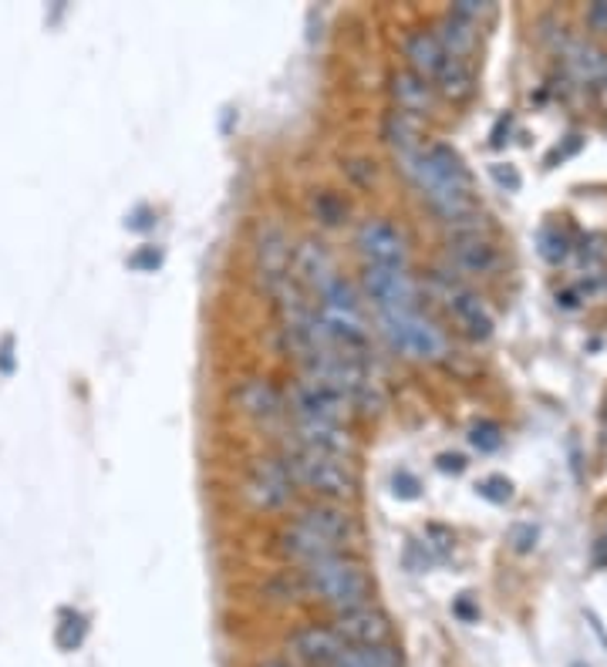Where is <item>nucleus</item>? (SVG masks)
<instances>
[{
  "label": "nucleus",
  "instance_id": "39448f33",
  "mask_svg": "<svg viewBox=\"0 0 607 667\" xmlns=\"http://www.w3.org/2000/svg\"><path fill=\"white\" fill-rule=\"evenodd\" d=\"M432 291L438 294V300L446 304V310L453 314V320L463 327V334L469 341H476V345H483V341H489L492 338V314L486 310V304L473 294V291H466L463 284H456L449 273H435L432 276Z\"/></svg>",
  "mask_w": 607,
  "mask_h": 667
},
{
  "label": "nucleus",
  "instance_id": "79ce46f5",
  "mask_svg": "<svg viewBox=\"0 0 607 667\" xmlns=\"http://www.w3.org/2000/svg\"><path fill=\"white\" fill-rule=\"evenodd\" d=\"M257 667H294V664H288V660H281V657H267V660H260Z\"/></svg>",
  "mask_w": 607,
  "mask_h": 667
},
{
  "label": "nucleus",
  "instance_id": "7c9ffc66",
  "mask_svg": "<svg viewBox=\"0 0 607 667\" xmlns=\"http://www.w3.org/2000/svg\"><path fill=\"white\" fill-rule=\"evenodd\" d=\"M489 176L496 179V186H503L507 193H517V189L523 186L520 173L513 170V165H507V162H492V165H489Z\"/></svg>",
  "mask_w": 607,
  "mask_h": 667
},
{
  "label": "nucleus",
  "instance_id": "bb28decb",
  "mask_svg": "<svg viewBox=\"0 0 607 667\" xmlns=\"http://www.w3.org/2000/svg\"><path fill=\"white\" fill-rule=\"evenodd\" d=\"M314 216H317V222H324V227H342V222L348 219V203L335 193H317L314 196Z\"/></svg>",
  "mask_w": 607,
  "mask_h": 667
},
{
  "label": "nucleus",
  "instance_id": "58836bf2",
  "mask_svg": "<svg viewBox=\"0 0 607 667\" xmlns=\"http://www.w3.org/2000/svg\"><path fill=\"white\" fill-rule=\"evenodd\" d=\"M14 371V338L0 341V374H11Z\"/></svg>",
  "mask_w": 607,
  "mask_h": 667
},
{
  "label": "nucleus",
  "instance_id": "2f4dec72",
  "mask_svg": "<svg viewBox=\"0 0 607 667\" xmlns=\"http://www.w3.org/2000/svg\"><path fill=\"white\" fill-rule=\"evenodd\" d=\"M129 266L139 270V273H155V270L162 266V250H155V247H142L139 253L129 256Z\"/></svg>",
  "mask_w": 607,
  "mask_h": 667
},
{
  "label": "nucleus",
  "instance_id": "ddd939ff",
  "mask_svg": "<svg viewBox=\"0 0 607 667\" xmlns=\"http://www.w3.org/2000/svg\"><path fill=\"white\" fill-rule=\"evenodd\" d=\"M338 276V263L330 256V250L321 240H304L294 247V263H291V281L301 291L321 294L330 281Z\"/></svg>",
  "mask_w": 607,
  "mask_h": 667
},
{
  "label": "nucleus",
  "instance_id": "b1692460",
  "mask_svg": "<svg viewBox=\"0 0 607 667\" xmlns=\"http://www.w3.org/2000/svg\"><path fill=\"white\" fill-rule=\"evenodd\" d=\"M335 667H405L399 650L389 647H348Z\"/></svg>",
  "mask_w": 607,
  "mask_h": 667
},
{
  "label": "nucleus",
  "instance_id": "1a4fd4ad",
  "mask_svg": "<svg viewBox=\"0 0 607 667\" xmlns=\"http://www.w3.org/2000/svg\"><path fill=\"white\" fill-rule=\"evenodd\" d=\"M253 263L260 284L273 294L281 284L291 281V263H294V247L291 237L284 233L281 222H263L253 240Z\"/></svg>",
  "mask_w": 607,
  "mask_h": 667
},
{
  "label": "nucleus",
  "instance_id": "f03ea898",
  "mask_svg": "<svg viewBox=\"0 0 607 667\" xmlns=\"http://www.w3.org/2000/svg\"><path fill=\"white\" fill-rule=\"evenodd\" d=\"M297 583L307 597L321 600L324 606L335 610V614L351 610V606H361V603H371V593H375L368 570L358 560H351L348 553L324 556V560L301 567Z\"/></svg>",
  "mask_w": 607,
  "mask_h": 667
},
{
  "label": "nucleus",
  "instance_id": "a878e982",
  "mask_svg": "<svg viewBox=\"0 0 607 667\" xmlns=\"http://www.w3.org/2000/svg\"><path fill=\"white\" fill-rule=\"evenodd\" d=\"M88 634V617L78 614V610H62V621L54 627V641H58L62 650H78L85 644Z\"/></svg>",
  "mask_w": 607,
  "mask_h": 667
},
{
  "label": "nucleus",
  "instance_id": "f3484780",
  "mask_svg": "<svg viewBox=\"0 0 607 667\" xmlns=\"http://www.w3.org/2000/svg\"><path fill=\"white\" fill-rule=\"evenodd\" d=\"M234 402L240 405V412L253 422H273L288 412V402L284 395L273 387L267 378H247L237 392H234Z\"/></svg>",
  "mask_w": 607,
  "mask_h": 667
},
{
  "label": "nucleus",
  "instance_id": "dca6fc26",
  "mask_svg": "<svg viewBox=\"0 0 607 667\" xmlns=\"http://www.w3.org/2000/svg\"><path fill=\"white\" fill-rule=\"evenodd\" d=\"M402 54H405V62H409V72L419 75L429 85L438 78V72H443L446 62H449V54H446L443 44H438L435 31H412V34H405Z\"/></svg>",
  "mask_w": 607,
  "mask_h": 667
},
{
  "label": "nucleus",
  "instance_id": "5701e85b",
  "mask_svg": "<svg viewBox=\"0 0 607 667\" xmlns=\"http://www.w3.org/2000/svg\"><path fill=\"white\" fill-rule=\"evenodd\" d=\"M435 37H438V44L446 47L449 58H459V62H469V54L476 47V28L466 24V21H459V18H453V14L443 24H438Z\"/></svg>",
  "mask_w": 607,
  "mask_h": 667
},
{
  "label": "nucleus",
  "instance_id": "a211bd4d",
  "mask_svg": "<svg viewBox=\"0 0 607 667\" xmlns=\"http://www.w3.org/2000/svg\"><path fill=\"white\" fill-rule=\"evenodd\" d=\"M301 520L307 523V526H314L330 546H338L342 553L358 539V523H355V516H348L342 506H335V503H317V506H307L304 513H301Z\"/></svg>",
  "mask_w": 607,
  "mask_h": 667
},
{
  "label": "nucleus",
  "instance_id": "ea45409f",
  "mask_svg": "<svg viewBox=\"0 0 607 667\" xmlns=\"http://www.w3.org/2000/svg\"><path fill=\"white\" fill-rule=\"evenodd\" d=\"M453 614H456V617H463L466 624H473V621L479 617V610L469 603V597H459V600H456V606H453Z\"/></svg>",
  "mask_w": 607,
  "mask_h": 667
},
{
  "label": "nucleus",
  "instance_id": "72a5a7b5",
  "mask_svg": "<svg viewBox=\"0 0 607 667\" xmlns=\"http://www.w3.org/2000/svg\"><path fill=\"white\" fill-rule=\"evenodd\" d=\"M536 526L533 523H520V526H513V533H510V543H513V549L517 553H530L533 546H536Z\"/></svg>",
  "mask_w": 607,
  "mask_h": 667
},
{
  "label": "nucleus",
  "instance_id": "f257e3e1",
  "mask_svg": "<svg viewBox=\"0 0 607 667\" xmlns=\"http://www.w3.org/2000/svg\"><path fill=\"white\" fill-rule=\"evenodd\" d=\"M402 170L409 173V179L419 186V193L425 196V203L443 216V222H449L476 212L473 203V176L466 170L463 155L446 145V142H432L422 145L412 158L402 162Z\"/></svg>",
  "mask_w": 607,
  "mask_h": 667
},
{
  "label": "nucleus",
  "instance_id": "c756f323",
  "mask_svg": "<svg viewBox=\"0 0 607 667\" xmlns=\"http://www.w3.org/2000/svg\"><path fill=\"white\" fill-rule=\"evenodd\" d=\"M449 14L459 18V21H466V24H473L479 31V24L486 18H492V4H486V0H459V4H453Z\"/></svg>",
  "mask_w": 607,
  "mask_h": 667
},
{
  "label": "nucleus",
  "instance_id": "c9c22d12",
  "mask_svg": "<svg viewBox=\"0 0 607 667\" xmlns=\"http://www.w3.org/2000/svg\"><path fill=\"white\" fill-rule=\"evenodd\" d=\"M587 28L594 34H607V0H594V4L587 8Z\"/></svg>",
  "mask_w": 607,
  "mask_h": 667
},
{
  "label": "nucleus",
  "instance_id": "20e7f679",
  "mask_svg": "<svg viewBox=\"0 0 607 667\" xmlns=\"http://www.w3.org/2000/svg\"><path fill=\"white\" fill-rule=\"evenodd\" d=\"M381 320V334L389 338V345L415 361H443L449 345L446 334L438 330L429 317H422V310H399V314H378Z\"/></svg>",
  "mask_w": 607,
  "mask_h": 667
},
{
  "label": "nucleus",
  "instance_id": "2eb2a0df",
  "mask_svg": "<svg viewBox=\"0 0 607 667\" xmlns=\"http://www.w3.org/2000/svg\"><path fill=\"white\" fill-rule=\"evenodd\" d=\"M278 543H281V553L288 556V560H294L297 567H307V564H314V560H324V556H338V553H342L338 546H330L314 526H307L301 516L291 520V523L281 529Z\"/></svg>",
  "mask_w": 607,
  "mask_h": 667
},
{
  "label": "nucleus",
  "instance_id": "7ed1b4c3",
  "mask_svg": "<svg viewBox=\"0 0 607 667\" xmlns=\"http://www.w3.org/2000/svg\"><path fill=\"white\" fill-rule=\"evenodd\" d=\"M294 485H304L307 492H314L321 503H351L358 495V472L351 466V459H338V456H321L311 449H301V445H291V452L284 459Z\"/></svg>",
  "mask_w": 607,
  "mask_h": 667
},
{
  "label": "nucleus",
  "instance_id": "c85d7f7f",
  "mask_svg": "<svg viewBox=\"0 0 607 667\" xmlns=\"http://www.w3.org/2000/svg\"><path fill=\"white\" fill-rule=\"evenodd\" d=\"M476 492L486 499V503H492V506H507L510 499H513V482L507 475H486L476 485Z\"/></svg>",
  "mask_w": 607,
  "mask_h": 667
},
{
  "label": "nucleus",
  "instance_id": "423d86ee",
  "mask_svg": "<svg viewBox=\"0 0 607 667\" xmlns=\"http://www.w3.org/2000/svg\"><path fill=\"white\" fill-rule=\"evenodd\" d=\"M243 499L260 513H278L294 499V479L284 459H253L243 479Z\"/></svg>",
  "mask_w": 607,
  "mask_h": 667
},
{
  "label": "nucleus",
  "instance_id": "cd10ccee",
  "mask_svg": "<svg viewBox=\"0 0 607 667\" xmlns=\"http://www.w3.org/2000/svg\"><path fill=\"white\" fill-rule=\"evenodd\" d=\"M469 441H473L476 452L489 456V452H496V449L503 445V428L496 425V422H489V418H483V422H476V425L469 428Z\"/></svg>",
  "mask_w": 607,
  "mask_h": 667
},
{
  "label": "nucleus",
  "instance_id": "4468645a",
  "mask_svg": "<svg viewBox=\"0 0 607 667\" xmlns=\"http://www.w3.org/2000/svg\"><path fill=\"white\" fill-rule=\"evenodd\" d=\"M294 445L321 456H338L351 459L355 456V435L348 425H324V422H294Z\"/></svg>",
  "mask_w": 607,
  "mask_h": 667
},
{
  "label": "nucleus",
  "instance_id": "aec40b11",
  "mask_svg": "<svg viewBox=\"0 0 607 667\" xmlns=\"http://www.w3.org/2000/svg\"><path fill=\"white\" fill-rule=\"evenodd\" d=\"M449 260L456 263V270L483 276L500 266V250L489 243V237H453Z\"/></svg>",
  "mask_w": 607,
  "mask_h": 667
},
{
  "label": "nucleus",
  "instance_id": "412c9836",
  "mask_svg": "<svg viewBox=\"0 0 607 667\" xmlns=\"http://www.w3.org/2000/svg\"><path fill=\"white\" fill-rule=\"evenodd\" d=\"M384 142H389L399 162L412 158L422 149V119H412L405 111H389V119H384Z\"/></svg>",
  "mask_w": 607,
  "mask_h": 667
},
{
  "label": "nucleus",
  "instance_id": "6e6552de",
  "mask_svg": "<svg viewBox=\"0 0 607 667\" xmlns=\"http://www.w3.org/2000/svg\"><path fill=\"white\" fill-rule=\"evenodd\" d=\"M291 415L294 422H324V425H348L355 408L348 398H342L335 387H327L321 381L301 378L291 387Z\"/></svg>",
  "mask_w": 607,
  "mask_h": 667
},
{
  "label": "nucleus",
  "instance_id": "f704fd0d",
  "mask_svg": "<svg viewBox=\"0 0 607 667\" xmlns=\"http://www.w3.org/2000/svg\"><path fill=\"white\" fill-rule=\"evenodd\" d=\"M584 149V135H567V145H557L554 152L546 155V165H557V162H564V158H571V155H577Z\"/></svg>",
  "mask_w": 607,
  "mask_h": 667
},
{
  "label": "nucleus",
  "instance_id": "9b49d317",
  "mask_svg": "<svg viewBox=\"0 0 607 667\" xmlns=\"http://www.w3.org/2000/svg\"><path fill=\"white\" fill-rule=\"evenodd\" d=\"M365 266H392V270H409V243L405 237L384 219H365L355 237Z\"/></svg>",
  "mask_w": 607,
  "mask_h": 667
},
{
  "label": "nucleus",
  "instance_id": "393cba45",
  "mask_svg": "<svg viewBox=\"0 0 607 667\" xmlns=\"http://www.w3.org/2000/svg\"><path fill=\"white\" fill-rule=\"evenodd\" d=\"M536 253L550 263V266H561L571 256V237L561 227H543L536 233Z\"/></svg>",
  "mask_w": 607,
  "mask_h": 667
},
{
  "label": "nucleus",
  "instance_id": "f8f14e48",
  "mask_svg": "<svg viewBox=\"0 0 607 667\" xmlns=\"http://www.w3.org/2000/svg\"><path fill=\"white\" fill-rule=\"evenodd\" d=\"M288 647H291V654H294V660L301 667H335L342 660V654L348 650L345 641L335 634V627H327V624L297 627L288 637Z\"/></svg>",
  "mask_w": 607,
  "mask_h": 667
},
{
  "label": "nucleus",
  "instance_id": "6ab92c4d",
  "mask_svg": "<svg viewBox=\"0 0 607 667\" xmlns=\"http://www.w3.org/2000/svg\"><path fill=\"white\" fill-rule=\"evenodd\" d=\"M389 91H392L395 111H405V116H412V119H425L432 111V85L422 81L419 75H412L409 68L392 72Z\"/></svg>",
  "mask_w": 607,
  "mask_h": 667
},
{
  "label": "nucleus",
  "instance_id": "0eeeda50",
  "mask_svg": "<svg viewBox=\"0 0 607 667\" xmlns=\"http://www.w3.org/2000/svg\"><path fill=\"white\" fill-rule=\"evenodd\" d=\"M365 297L375 304L378 314H399V310H419V287L409 276V270L392 266H365L361 273Z\"/></svg>",
  "mask_w": 607,
  "mask_h": 667
},
{
  "label": "nucleus",
  "instance_id": "37998d69",
  "mask_svg": "<svg viewBox=\"0 0 607 667\" xmlns=\"http://www.w3.org/2000/svg\"><path fill=\"white\" fill-rule=\"evenodd\" d=\"M600 418H604V431H607V402H604V412H600Z\"/></svg>",
  "mask_w": 607,
  "mask_h": 667
},
{
  "label": "nucleus",
  "instance_id": "e433bc0d",
  "mask_svg": "<svg viewBox=\"0 0 607 667\" xmlns=\"http://www.w3.org/2000/svg\"><path fill=\"white\" fill-rule=\"evenodd\" d=\"M466 466H469V462H466V456H459V452H443V456L435 459V469L446 472V475H463Z\"/></svg>",
  "mask_w": 607,
  "mask_h": 667
},
{
  "label": "nucleus",
  "instance_id": "a19ab883",
  "mask_svg": "<svg viewBox=\"0 0 607 667\" xmlns=\"http://www.w3.org/2000/svg\"><path fill=\"white\" fill-rule=\"evenodd\" d=\"M510 125H513V116H500V122H496V129L489 135V145H503V129L510 132Z\"/></svg>",
  "mask_w": 607,
  "mask_h": 667
},
{
  "label": "nucleus",
  "instance_id": "4be33fe9",
  "mask_svg": "<svg viewBox=\"0 0 607 667\" xmlns=\"http://www.w3.org/2000/svg\"><path fill=\"white\" fill-rule=\"evenodd\" d=\"M432 88H438V95L449 98V101H466V98H473V91H476L473 65H469V62H459V58H449L446 68L438 72V78H435Z\"/></svg>",
  "mask_w": 607,
  "mask_h": 667
},
{
  "label": "nucleus",
  "instance_id": "4c0bfd02",
  "mask_svg": "<svg viewBox=\"0 0 607 667\" xmlns=\"http://www.w3.org/2000/svg\"><path fill=\"white\" fill-rule=\"evenodd\" d=\"M152 222H155V212H152V209H145V206H139V209H136V212L126 219V227L142 233V230H149V227H152Z\"/></svg>",
  "mask_w": 607,
  "mask_h": 667
},
{
  "label": "nucleus",
  "instance_id": "9d476101",
  "mask_svg": "<svg viewBox=\"0 0 607 667\" xmlns=\"http://www.w3.org/2000/svg\"><path fill=\"white\" fill-rule=\"evenodd\" d=\"M335 634L345 641V647H389L395 637L392 617L378 603H361L351 610H342L335 617Z\"/></svg>",
  "mask_w": 607,
  "mask_h": 667
},
{
  "label": "nucleus",
  "instance_id": "c03bdc74",
  "mask_svg": "<svg viewBox=\"0 0 607 667\" xmlns=\"http://www.w3.org/2000/svg\"><path fill=\"white\" fill-rule=\"evenodd\" d=\"M571 667H587V664H584V660H574V664H571Z\"/></svg>",
  "mask_w": 607,
  "mask_h": 667
},
{
  "label": "nucleus",
  "instance_id": "473e14b6",
  "mask_svg": "<svg viewBox=\"0 0 607 667\" xmlns=\"http://www.w3.org/2000/svg\"><path fill=\"white\" fill-rule=\"evenodd\" d=\"M392 492H395L399 499H419L422 485H419V479H415L409 469H399V472L392 475Z\"/></svg>",
  "mask_w": 607,
  "mask_h": 667
}]
</instances>
